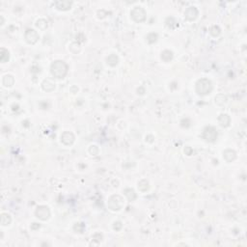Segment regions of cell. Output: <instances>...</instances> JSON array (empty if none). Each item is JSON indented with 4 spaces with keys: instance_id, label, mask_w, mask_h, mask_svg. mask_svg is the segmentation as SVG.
Wrapping results in <instances>:
<instances>
[{
    "instance_id": "obj_1",
    "label": "cell",
    "mask_w": 247,
    "mask_h": 247,
    "mask_svg": "<svg viewBox=\"0 0 247 247\" xmlns=\"http://www.w3.org/2000/svg\"><path fill=\"white\" fill-rule=\"evenodd\" d=\"M50 72L52 76L56 78H63L68 72V66L64 61H55L50 67Z\"/></svg>"
},
{
    "instance_id": "obj_2",
    "label": "cell",
    "mask_w": 247,
    "mask_h": 247,
    "mask_svg": "<svg viewBox=\"0 0 247 247\" xmlns=\"http://www.w3.org/2000/svg\"><path fill=\"white\" fill-rule=\"evenodd\" d=\"M212 91V84L208 79L202 78L196 83V92L198 95L205 96Z\"/></svg>"
},
{
    "instance_id": "obj_3",
    "label": "cell",
    "mask_w": 247,
    "mask_h": 247,
    "mask_svg": "<svg viewBox=\"0 0 247 247\" xmlns=\"http://www.w3.org/2000/svg\"><path fill=\"white\" fill-rule=\"evenodd\" d=\"M124 206V200L121 196L113 195L108 201V208L111 211H120Z\"/></svg>"
},
{
    "instance_id": "obj_4",
    "label": "cell",
    "mask_w": 247,
    "mask_h": 247,
    "mask_svg": "<svg viewBox=\"0 0 247 247\" xmlns=\"http://www.w3.org/2000/svg\"><path fill=\"white\" fill-rule=\"evenodd\" d=\"M130 16L134 21L143 22L146 19V12L142 7H134L130 13Z\"/></svg>"
},
{
    "instance_id": "obj_5",
    "label": "cell",
    "mask_w": 247,
    "mask_h": 247,
    "mask_svg": "<svg viewBox=\"0 0 247 247\" xmlns=\"http://www.w3.org/2000/svg\"><path fill=\"white\" fill-rule=\"evenodd\" d=\"M35 214L39 219H41L43 221H46L49 218L50 212H49V208L47 206H40V207L37 208Z\"/></svg>"
},
{
    "instance_id": "obj_6",
    "label": "cell",
    "mask_w": 247,
    "mask_h": 247,
    "mask_svg": "<svg viewBox=\"0 0 247 247\" xmlns=\"http://www.w3.org/2000/svg\"><path fill=\"white\" fill-rule=\"evenodd\" d=\"M203 137L208 142H214L217 138V131L213 126H208L203 132Z\"/></svg>"
},
{
    "instance_id": "obj_7",
    "label": "cell",
    "mask_w": 247,
    "mask_h": 247,
    "mask_svg": "<svg viewBox=\"0 0 247 247\" xmlns=\"http://www.w3.org/2000/svg\"><path fill=\"white\" fill-rule=\"evenodd\" d=\"M25 40L28 43L34 44L39 40V34L34 29H27L25 32Z\"/></svg>"
},
{
    "instance_id": "obj_8",
    "label": "cell",
    "mask_w": 247,
    "mask_h": 247,
    "mask_svg": "<svg viewBox=\"0 0 247 247\" xmlns=\"http://www.w3.org/2000/svg\"><path fill=\"white\" fill-rule=\"evenodd\" d=\"M184 17L187 20H194L198 17V10L195 7H188L184 12Z\"/></svg>"
},
{
    "instance_id": "obj_9",
    "label": "cell",
    "mask_w": 247,
    "mask_h": 247,
    "mask_svg": "<svg viewBox=\"0 0 247 247\" xmlns=\"http://www.w3.org/2000/svg\"><path fill=\"white\" fill-rule=\"evenodd\" d=\"M61 141L66 146H70L74 142V135L70 131H65L61 135Z\"/></svg>"
},
{
    "instance_id": "obj_10",
    "label": "cell",
    "mask_w": 247,
    "mask_h": 247,
    "mask_svg": "<svg viewBox=\"0 0 247 247\" xmlns=\"http://www.w3.org/2000/svg\"><path fill=\"white\" fill-rule=\"evenodd\" d=\"M72 2L71 1H56L54 3L55 7H56V9L59 10V11H68L71 9V7H72Z\"/></svg>"
},
{
    "instance_id": "obj_11",
    "label": "cell",
    "mask_w": 247,
    "mask_h": 247,
    "mask_svg": "<svg viewBox=\"0 0 247 247\" xmlns=\"http://www.w3.org/2000/svg\"><path fill=\"white\" fill-rule=\"evenodd\" d=\"M218 122H219L221 126H223V128H227V126H230L231 119L227 114H221L218 118Z\"/></svg>"
},
{
    "instance_id": "obj_12",
    "label": "cell",
    "mask_w": 247,
    "mask_h": 247,
    "mask_svg": "<svg viewBox=\"0 0 247 247\" xmlns=\"http://www.w3.org/2000/svg\"><path fill=\"white\" fill-rule=\"evenodd\" d=\"M223 158L227 162H232L236 158V153L234 151H232V150H226L223 153Z\"/></svg>"
},
{
    "instance_id": "obj_13",
    "label": "cell",
    "mask_w": 247,
    "mask_h": 247,
    "mask_svg": "<svg viewBox=\"0 0 247 247\" xmlns=\"http://www.w3.org/2000/svg\"><path fill=\"white\" fill-rule=\"evenodd\" d=\"M2 83L5 87H12L14 83V79L12 76H10V74H6V76L3 77Z\"/></svg>"
},
{
    "instance_id": "obj_14",
    "label": "cell",
    "mask_w": 247,
    "mask_h": 247,
    "mask_svg": "<svg viewBox=\"0 0 247 247\" xmlns=\"http://www.w3.org/2000/svg\"><path fill=\"white\" fill-rule=\"evenodd\" d=\"M0 222H1V225H3V226L10 225V223L12 222V218H11L10 214H8V213H2L1 214V217H0Z\"/></svg>"
},
{
    "instance_id": "obj_15",
    "label": "cell",
    "mask_w": 247,
    "mask_h": 247,
    "mask_svg": "<svg viewBox=\"0 0 247 247\" xmlns=\"http://www.w3.org/2000/svg\"><path fill=\"white\" fill-rule=\"evenodd\" d=\"M106 61H107V64L111 67H115L118 62H119V58L116 54H111L107 57L106 59Z\"/></svg>"
},
{
    "instance_id": "obj_16",
    "label": "cell",
    "mask_w": 247,
    "mask_h": 247,
    "mask_svg": "<svg viewBox=\"0 0 247 247\" xmlns=\"http://www.w3.org/2000/svg\"><path fill=\"white\" fill-rule=\"evenodd\" d=\"M9 58H10V53H9V51L2 47V48H1V51H0V60H1V62H2V63L8 62Z\"/></svg>"
},
{
    "instance_id": "obj_17",
    "label": "cell",
    "mask_w": 247,
    "mask_h": 247,
    "mask_svg": "<svg viewBox=\"0 0 247 247\" xmlns=\"http://www.w3.org/2000/svg\"><path fill=\"white\" fill-rule=\"evenodd\" d=\"M124 193H125V195L126 196V198L129 199V201H134L136 199V193L134 192V190L133 189H130V188H126V189H125V191H124Z\"/></svg>"
},
{
    "instance_id": "obj_18",
    "label": "cell",
    "mask_w": 247,
    "mask_h": 247,
    "mask_svg": "<svg viewBox=\"0 0 247 247\" xmlns=\"http://www.w3.org/2000/svg\"><path fill=\"white\" fill-rule=\"evenodd\" d=\"M161 59L164 62H169L173 59V52L170 50H164L161 53Z\"/></svg>"
},
{
    "instance_id": "obj_19",
    "label": "cell",
    "mask_w": 247,
    "mask_h": 247,
    "mask_svg": "<svg viewBox=\"0 0 247 247\" xmlns=\"http://www.w3.org/2000/svg\"><path fill=\"white\" fill-rule=\"evenodd\" d=\"M42 86H43V89L44 90V91H47V92H49V86L51 87V88H55V83L54 82H52L50 79H46V80H43V84H42Z\"/></svg>"
},
{
    "instance_id": "obj_20",
    "label": "cell",
    "mask_w": 247,
    "mask_h": 247,
    "mask_svg": "<svg viewBox=\"0 0 247 247\" xmlns=\"http://www.w3.org/2000/svg\"><path fill=\"white\" fill-rule=\"evenodd\" d=\"M150 185H149V183L146 181V179H143V181H141L139 183H138V189L142 192H145L149 189Z\"/></svg>"
},
{
    "instance_id": "obj_21",
    "label": "cell",
    "mask_w": 247,
    "mask_h": 247,
    "mask_svg": "<svg viewBox=\"0 0 247 247\" xmlns=\"http://www.w3.org/2000/svg\"><path fill=\"white\" fill-rule=\"evenodd\" d=\"M36 26L41 30H44V29L47 28V21L46 19H39V20H37Z\"/></svg>"
},
{
    "instance_id": "obj_22",
    "label": "cell",
    "mask_w": 247,
    "mask_h": 247,
    "mask_svg": "<svg viewBox=\"0 0 247 247\" xmlns=\"http://www.w3.org/2000/svg\"><path fill=\"white\" fill-rule=\"evenodd\" d=\"M85 229V226L83 223H76L73 227V230L76 232V233H83V231Z\"/></svg>"
},
{
    "instance_id": "obj_23",
    "label": "cell",
    "mask_w": 247,
    "mask_h": 247,
    "mask_svg": "<svg viewBox=\"0 0 247 247\" xmlns=\"http://www.w3.org/2000/svg\"><path fill=\"white\" fill-rule=\"evenodd\" d=\"M156 40H158V34H155V33H151V34H149L147 36V41L150 43H155Z\"/></svg>"
},
{
    "instance_id": "obj_24",
    "label": "cell",
    "mask_w": 247,
    "mask_h": 247,
    "mask_svg": "<svg viewBox=\"0 0 247 247\" xmlns=\"http://www.w3.org/2000/svg\"><path fill=\"white\" fill-rule=\"evenodd\" d=\"M211 34H212V36H214V37L218 36V35L220 34V28H219L218 26H216V25L212 26V29H211Z\"/></svg>"
},
{
    "instance_id": "obj_25",
    "label": "cell",
    "mask_w": 247,
    "mask_h": 247,
    "mask_svg": "<svg viewBox=\"0 0 247 247\" xmlns=\"http://www.w3.org/2000/svg\"><path fill=\"white\" fill-rule=\"evenodd\" d=\"M89 152L91 153L92 155H97L99 154V148L97 146H91L89 149Z\"/></svg>"
},
{
    "instance_id": "obj_26",
    "label": "cell",
    "mask_w": 247,
    "mask_h": 247,
    "mask_svg": "<svg viewBox=\"0 0 247 247\" xmlns=\"http://www.w3.org/2000/svg\"><path fill=\"white\" fill-rule=\"evenodd\" d=\"M122 227H123V225H122V223L121 222H115L114 223V226H113V228H114V230H116V231H120L122 229Z\"/></svg>"
}]
</instances>
